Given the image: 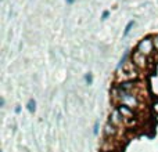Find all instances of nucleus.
<instances>
[{"mask_svg":"<svg viewBox=\"0 0 158 152\" xmlns=\"http://www.w3.org/2000/svg\"><path fill=\"white\" fill-rule=\"evenodd\" d=\"M65 2H67V3H68V4H72V3H74V2H75V0H65Z\"/></svg>","mask_w":158,"mask_h":152,"instance_id":"16","label":"nucleus"},{"mask_svg":"<svg viewBox=\"0 0 158 152\" xmlns=\"http://www.w3.org/2000/svg\"><path fill=\"white\" fill-rule=\"evenodd\" d=\"M0 105L4 106V98H2V100H0Z\"/></svg>","mask_w":158,"mask_h":152,"instance_id":"15","label":"nucleus"},{"mask_svg":"<svg viewBox=\"0 0 158 152\" xmlns=\"http://www.w3.org/2000/svg\"><path fill=\"white\" fill-rule=\"evenodd\" d=\"M118 112L121 114V116H122V119H132V118L135 116V112H133V108H131V106L125 105V104H121L119 106H118Z\"/></svg>","mask_w":158,"mask_h":152,"instance_id":"3","label":"nucleus"},{"mask_svg":"<svg viewBox=\"0 0 158 152\" xmlns=\"http://www.w3.org/2000/svg\"><path fill=\"white\" fill-rule=\"evenodd\" d=\"M132 64L135 66H137L139 69H144L146 65H147V55L142 54L140 51H135L133 55H132Z\"/></svg>","mask_w":158,"mask_h":152,"instance_id":"2","label":"nucleus"},{"mask_svg":"<svg viewBox=\"0 0 158 152\" xmlns=\"http://www.w3.org/2000/svg\"><path fill=\"white\" fill-rule=\"evenodd\" d=\"M126 58H128V50H126V51L123 53V55H122V58H121L119 64L117 65V71H119L121 68H123V66H125V64H126Z\"/></svg>","mask_w":158,"mask_h":152,"instance_id":"8","label":"nucleus"},{"mask_svg":"<svg viewBox=\"0 0 158 152\" xmlns=\"http://www.w3.org/2000/svg\"><path fill=\"white\" fill-rule=\"evenodd\" d=\"M119 112H118V109L117 111H114L112 112V115H111V119H110V122L112 123V125H115L118 127V125H119L121 122H122V118H119Z\"/></svg>","mask_w":158,"mask_h":152,"instance_id":"5","label":"nucleus"},{"mask_svg":"<svg viewBox=\"0 0 158 152\" xmlns=\"http://www.w3.org/2000/svg\"><path fill=\"white\" fill-rule=\"evenodd\" d=\"M154 46H156V49L158 50V35L154 38Z\"/></svg>","mask_w":158,"mask_h":152,"instance_id":"13","label":"nucleus"},{"mask_svg":"<svg viewBox=\"0 0 158 152\" xmlns=\"http://www.w3.org/2000/svg\"><path fill=\"white\" fill-rule=\"evenodd\" d=\"M133 87H135V84L132 83V82H123V83L119 84V89L125 90V91H129V93L133 90Z\"/></svg>","mask_w":158,"mask_h":152,"instance_id":"6","label":"nucleus"},{"mask_svg":"<svg viewBox=\"0 0 158 152\" xmlns=\"http://www.w3.org/2000/svg\"><path fill=\"white\" fill-rule=\"evenodd\" d=\"M115 134H117V126L112 125L111 122L106 123V126H104V136H106V138H111Z\"/></svg>","mask_w":158,"mask_h":152,"instance_id":"4","label":"nucleus"},{"mask_svg":"<svg viewBox=\"0 0 158 152\" xmlns=\"http://www.w3.org/2000/svg\"><path fill=\"white\" fill-rule=\"evenodd\" d=\"M85 80H86L87 84H92L93 83V75L90 74V72H89V74H86V75H85Z\"/></svg>","mask_w":158,"mask_h":152,"instance_id":"10","label":"nucleus"},{"mask_svg":"<svg viewBox=\"0 0 158 152\" xmlns=\"http://www.w3.org/2000/svg\"><path fill=\"white\" fill-rule=\"evenodd\" d=\"M93 134H94V136H97V134H98V120H96V123H94V127H93Z\"/></svg>","mask_w":158,"mask_h":152,"instance_id":"11","label":"nucleus"},{"mask_svg":"<svg viewBox=\"0 0 158 152\" xmlns=\"http://www.w3.org/2000/svg\"><path fill=\"white\" fill-rule=\"evenodd\" d=\"M154 40L151 38H144L142 39V40L139 42V44H137V51H140L142 54L144 55H150L151 53L154 51Z\"/></svg>","mask_w":158,"mask_h":152,"instance_id":"1","label":"nucleus"},{"mask_svg":"<svg viewBox=\"0 0 158 152\" xmlns=\"http://www.w3.org/2000/svg\"><path fill=\"white\" fill-rule=\"evenodd\" d=\"M108 15H110V11H104L103 15H101V19H103V21H106V19L108 18Z\"/></svg>","mask_w":158,"mask_h":152,"instance_id":"12","label":"nucleus"},{"mask_svg":"<svg viewBox=\"0 0 158 152\" xmlns=\"http://www.w3.org/2000/svg\"><path fill=\"white\" fill-rule=\"evenodd\" d=\"M27 108H28V111H29L31 114H33V112L36 111V101L33 100V98H31V100L28 101V104H27Z\"/></svg>","mask_w":158,"mask_h":152,"instance_id":"7","label":"nucleus"},{"mask_svg":"<svg viewBox=\"0 0 158 152\" xmlns=\"http://www.w3.org/2000/svg\"><path fill=\"white\" fill-rule=\"evenodd\" d=\"M19 112H21V106L17 105V108H15V114H19Z\"/></svg>","mask_w":158,"mask_h":152,"instance_id":"14","label":"nucleus"},{"mask_svg":"<svg viewBox=\"0 0 158 152\" xmlns=\"http://www.w3.org/2000/svg\"><path fill=\"white\" fill-rule=\"evenodd\" d=\"M133 26H135V21H129L128 25L125 26V30H123V36H128L129 33H131V30H132Z\"/></svg>","mask_w":158,"mask_h":152,"instance_id":"9","label":"nucleus"}]
</instances>
